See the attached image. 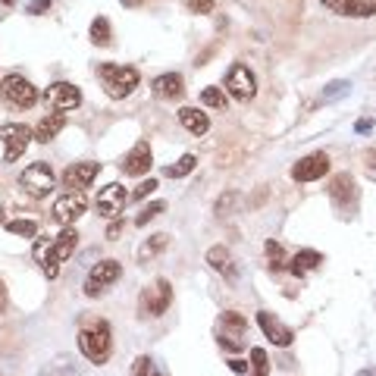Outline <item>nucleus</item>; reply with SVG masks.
<instances>
[{
	"mask_svg": "<svg viewBox=\"0 0 376 376\" xmlns=\"http://www.w3.org/2000/svg\"><path fill=\"white\" fill-rule=\"evenodd\" d=\"M248 323L241 314H232V310H226L223 317H219V335L223 339H232V335H245Z\"/></svg>",
	"mask_w": 376,
	"mask_h": 376,
	"instance_id": "obj_25",
	"label": "nucleus"
},
{
	"mask_svg": "<svg viewBox=\"0 0 376 376\" xmlns=\"http://www.w3.org/2000/svg\"><path fill=\"white\" fill-rule=\"evenodd\" d=\"M75 245H79V232H75L72 226H63V232L57 235V239L34 241L32 254H34V260L41 264L44 276H48V279H57V276H60V264L75 251Z\"/></svg>",
	"mask_w": 376,
	"mask_h": 376,
	"instance_id": "obj_1",
	"label": "nucleus"
},
{
	"mask_svg": "<svg viewBox=\"0 0 376 376\" xmlns=\"http://www.w3.org/2000/svg\"><path fill=\"white\" fill-rule=\"evenodd\" d=\"M85 195H79V192H66L63 198H57V204H54V219L60 226H69V223H75V219L85 213Z\"/></svg>",
	"mask_w": 376,
	"mask_h": 376,
	"instance_id": "obj_14",
	"label": "nucleus"
},
{
	"mask_svg": "<svg viewBox=\"0 0 376 376\" xmlns=\"http://www.w3.org/2000/svg\"><path fill=\"white\" fill-rule=\"evenodd\" d=\"M267 254H270V267L273 270H286L292 260H288V254L282 251L279 241H267Z\"/></svg>",
	"mask_w": 376,
	"mask_h": 376,
	"instance_id": "obj_31",
	"label": "nucleus"
},
{
	"mask_svg": "<svg viewBox=\"0 0 376 376\" xmlns=\"http://www.w3.org/2000/svg\"><path fill=\"white\" fill-rule=\"evenodd\" d=\"M119 276H123V267H119L117 260H101V264L91 267L88 279H85V295H88V298H97V295L107 292Z\"/></svg>",
	"mask_w": 376,
	"mask_h": 376,
	"instance_id": "obj_9",
	"label": "nucleus"
},
{
	"mask_svg": "<svg viewBox=\"0 0 376 376\" xmlns=\"http://www.w3.org/2000/svg\"><path fill=\"white\" fill-rule=\"evenodd\" d=\"M229 370H232V373H239V376H245L248 373V364L235 357V361H229Z\"/></svg>",
	"mask_w": 376,
	"mask_h": 376,
	"instance_id": "obj_42",
	"label": "nucleus"
},
{
	"mask_svg": "<svg viewBox=\"0 0 376 376\" xmlns=\"http://www.w3.org/2000/svg\"><path fill=\"white\" fill-rule=\"evenodd\" d=\"M97 79L103 82V91H107L113 101H123V97H129L132 91L138 88V69L135 66H113V63H103L101 69H97Z\"/></svg>",
	"mask_w": 376,
	"mask_h": 376,
	"instance_id": "obj_3",
	"label": "nucleus"
},
{
	"mask_svg": "<svg viewBox=\"0 0 376 376\" xmlns=\"http://www.w3.org/2000/svg\"><path fill=\"white\" fill-rule=\"evenodd\" d=\"M7 310V286H3V279H0V314Z\"/></svg>",
	"mask_w": 376,
	"mask_h": 376,
	"instance_id": "obj_44",
	"label": "nucleus"
},
{
	"mask_svg": "<svg viewBox=\"0 0 376 376\" xmlns=\"http://www.w3.org/2000/svg\"><path fill=\"white\" fill-rule=\"evenodd\" d=\"M132 376H166V373H160L157 364L150 361L148 355H141V357H135V361H132Z\"/></svg>",
	"mask_w": 376,
	"mask_h": 376,
	"instance_id": "obj_30",
	"label": "nucleus"
},
{
	"mask_svg": "<svg viewBox=\"0 0 376 376\" xmlns=\"http://www.w3.org/2000/svg\"><path fill=\"white\" fill-rule=\"evenodd\" d=\"M257 323H260V329H264V335H267L273 345H279V348H286V345H292V339H295V333L286 326V323L279 320L276 314H270V310H260L257 314Z\"/></svg>",
	"mask_w": 376,
	"mask_h": 376,
	"instance_id": "obj_16",
	"label": "nucleus"
},
{
	"mask_svg": "<svg viewBox=\"0 0 376 376\" xmlns=\"http://www.w3.org/2000/svg\"><path fill=\"white\" fill-rule=\"evenodd\" d=\"M97 172H101V164H72L66 172H63V185H66L69 192L82 195L85 188L97 179Z\"/></svg>",
	"mask_w": 376,
	"mask_h": 376,
	"instance_id": "obj_15",
	"label": "nucleus"
},
{
	"mask_svg": "<svg viewBox=\"0 0 376 376\" xmlns=\"http://www.w3.org/2000/svg\"><path fill=\"white\" fill-rule=\"evenodd\" d=\"M150 164H154V157H150V144L138 141L135 148L123 157V172L126 176H144V172L150 170Z\"/></svg>",
	"mask_w": 376,
	"mask_h": 376,
	"instance_id": "obj_18",
	"label": "nucleus"
},
{
	"mask_svg": "<svg viewBox=\"0 0 376 376\" xmlns=\"http://www.w3.org/2000/svg\"><path fill=\"white\" fill-rule=\"evenodd\" d=\"M170 248V235H164V232H157V235H150V239H144L141 245H138V264H150L154 257H160V254Z\"/></svg>",
	"mask_w": 376,
	"mask_h": 376,
	"instance_id": "obj_21",
	"label": "nucleus"
},
{
	"mask_svg": "<svg viewBox=\"0 0 376 376\" xmlns=\"http://www.w3.org/2000/svg\"><path fill=\"white\" fill-rule=\"evenodd\" d=\"M320 260H323V254H320V251H310V248H304V251H298V254L292 257L288 270H292L295 276H304V273H310V270L320 267Z\"/></svg>",
	"mask_w": 376,
	"mask_h": 376,
	"instance_id": "obj_23",
	"label": "nucleus"
},
{
	"mask_svg": "<svg viewBox=\"0 0 376 376\" xmlns=\"http://www.w3.org/2000/svg\"><path fill=\"white\" fill-rule=\"evenodd\" d=\"M207 264H210L217 273H223L226 279H232V276H235V270H232V254L226 251L223 245H217V248H210V251H207Z\"/></svg>",
	"mask_w": 376,
	"mask_h": 376,
	"instance_id": "obj_24",
	"label": "nucleus"
},
{
	"mask_svg": "<svg viewBox=\"0 0 376 376\" xmlns=\"http://www.w3.org/2000/svg\"><path fill=\"white\" fill-rule=\"evenodd\" d=\"M201 101H204L207 107H217V110H223V107H226V95H223V88H204V91H201Z\"/></svg>",
	"mask_w": 376,
	"mask_h": 376,
	"instance_id": "obj_33",
	"label": "nucleus"
},
{
	"mask_svg": "<svg viewBox=\"0 0 376 376\" xmlns=\"http://www.w3.org/2000/svg\"><path fill=\"white\" fill-rule=\"evenodd\" d=\"M329 172V157L323 150H314L308 157H301L298 164L292 166V179L295 182H314V179H323Z\"/></svg>",
	"mask_w": 376,
	"mask_h": 376,
	"instance_id": "obj_10",
	"label": "nucleus"
},
{
	"mask_svg": "<svg viewBox=\"0 0 376 376\" xmlns=\"http://www.w3.org/2000/svg\"><path fill=\"white\" fill-rule=\"evenodd\" d=\"M0 141H3V160L13 164V160H19L26 154L28 144L34 141V132L22 123H7V126H0Z\"/></svg>",
	"mask_w": 376,
	"mask_h": 376,
	"instance_id": "obj_5",
	"label": "nucleus"
},
{
	"mask_svg": "<svg viewBox=\"0 0 376 376\" xmlns=\"http://www.w3.org/2000/svg\"><path fill=\"white\" fill-rule=\"evenodd\" d=\"M195 164H198V160H195V154H185V157L179 160L176 166H166L164 176H166V179H182V176H188V172L195 170Z\"/></svg>",
	"mask_w": 376,
	"mask_h": 376,
	"instance_id": "obj_28",
	"label": "nucleus"
},
{
	"mask_svg": "<svg viewBox=\"0 0 376 376\" xmlns=\"http://www.w3.org/2000/svg\"><path fill=\"white\" fill-rule=\"evenodd\" d=\"M19 185L32 195V198H48V195L54 192L57 179H54V170H50L48 164H32L28 170H22Z\"/></svg>",
	"mask_w": 376,
	"mask_h": 376,
	"instance_id": "obj_7",
	"label": "nucleus"
},
{
	"mask_svg": "<svg viewBox=\"0 0 376 376\" xmlns=\"http://www.w3.org/2000/svg\"><path fill=\"white\" fill-rule=\"evenodd\" d=\"M44 97H48V103L57 110V113H66V110H75L79 103H82V91L69 82H54L48 91H44Z\"/></svg>",
	"mask_w": 376,
	"mask_h": 376,
	"instance_id": "obj_12",
	"label": "nucleus"
},
{
	"mask_svg": "<svg viewBox=\"0 0 376 376\" xmlns=\"http://www.w3.org/2000/svg\"><path fill=\"white\" fill-rule=\"evenodd\" d=\"M182 91H185V82L179 72H166L154 82V95H157L160 101H176V97H182Z\"/></svg>",
	"mask_w": 376,
	"mask_h": 376,
	"instance_id": "obj_19",
	"label": "nucleus"
},
{
	"mask_svg": "<svg viewBox=\"0 0 376 376\" xmlns=\"http://www.w3.org/2000/svg\"><path fill=\"white\" fill-rule=\"evenodd\" d=\"M164 210H166V201H154V204H148V207H144V210L135 217V226H148L150 219L157 217V213H164Z\"/></svg>",
	"mask_w": 376,
	"mask_h": 376,
	"instance_id": "obj_32",
	"label": "nucleus"
},
{
	"mask_svg": "<svg viewBox=\"0 0 376 376\" xmlns=\"http://www.w3.org/2000/svg\"><path fill=\"white\" fill-rule=\"evenodd\" d=\"M185 7H188V13H213V7H217V0H185Z\"/></svg>",
	"mask_w": 376,
	"mask_h": 376,
	"instance_id": "obj_36",
	"label": "nucleus"
},
{
	"mask_svg": "<svg viewBox=\"0 0 376 376\" xmlns=\"http://www.w3.org/2000/svg\"><path fill=\"white\" fill-rule=\"evenodd\" d=\"M329 198H333V204L339 207V210L355 213V207H357V188H355V179H351L348 172H342V176H335L333 182H329Z\"/></svg>",
	"mask_w": 376,
	"mask_h": 376,
	"instance_id": "obj_11",
	"label": "nucleus"
},
{
	"mask_svg": "<svg viewBox=\"0 0 376 376\" xmlns=\"http://www.w3.org/2000/svg\"><path fill=\"white\" fill-rule=\"evenodd\" d=\"M88 38H91V44H95V48H107V44L113 41V32H110V22H107V16H97V19L91 22V28H88Z\"/></svg>",
	"mask_w": 376,
	"mask_h": 376,
	"instance_id": "obj_26",
	"label": "nucleus"
},
{
	"mask_svg": "<svg viewBox=\"0 0 376 376\" xmlns=\"http://www.w3.org/2000/svg\"><path fill=\"white\" fill-rule=\"evenodd\" d=\"M7 232L22 235V239H34V235H38V223H32V219H10Z\"/></svg>",
	"mask_w": 376,
	"mask_h": 376,
	"instance_id": "obj_29",
	"label": "nucleus"
},
{
	"mask_svg": "<svg viewBox=\"0 0 376 376\" xmlns=\"http://www.w3.org/2000/svg\"><path fill=\"white\" fill-rule=\"evenodd\" d=\"M126 201H129V192H126L119 182H110L107 188H101L97 192V210L103 213V217H119L123 213V207H126Z\"/></svg>",
	"mask_w": 376,
	"mask_h": 376,
	"instance_id": "obj_13",
	"label": "nucleus"
},
{
	"mask_svg": "<svg viewBox=\"0 0 376 376\" xmlns=\"http://www.w3.org/2000/svg\"><path fill=\"white\" fill-rule=\"evenodd\" d=\"M364 164H367V166H370V170H376V148L364 150Z\"/></svg>",
	"mask_w": 376,
	"mask_h": 376,
	"instance_id": "obj_43",
	"label": "nucleus"
},
{
	"mask_svg": "<svg viewBox=\"0 0 376 376\" xmlns=\"http://www.w3.org/2000/svg\"><path fill=\"white\" fill-rule=\"evenodd\" d=\"M0 3H7V7H13V3H16V0H0Z\"/></svg>",
	"mask_w": 376,
	"mask_h": 376,
	"instance_id": "obj_45",
	"label": "nucleus"
},
{
	"mask_svg": "<svg viewBox=\"0 0 376 376\" xmlns=\"http://www.w3.org/2000/svg\"><path fill=\"white\" fill-rule=\"evenodd\" d=\"M63 126H66V117H63V113H48V117L38 123V129H34V141L38 144L54 141L57 132H63Z\"/></svg>",
	"mask_w": 376,
	"mask_h": 376,
	"instance_id": "obj_22",
	"label": "nucleus"
},
{
	"mask_svg": "<svg viewBox=\"0 0 376 376\" xmlns=\"http://www.w3.org/2000/svg\"><path fill=\"white\" fill-rule=\"evenodd\" d=\"M370 129H373V119H357V123H355V132H357V135H367Z\"/></svg>",
	"mask_w": 376,
	"mask_h": 376,
	"instance_id": "obj_41",
	"label": "nucleus"
},
{
	"mask_svg": "<svg viewBox=\"0 0 376 376\" xmlns=\"http://www.w3.org/2000/svg\"><path fill=\"white\" fill-rule=\"evenodd\" d=\"M251 367L257 376L270 373V361H267V355H264V348H251Z\"/></svg>",
	"mask_w": 376,
	"mask_h": 376,
	"instance_id": "obj_34",
	"label": "nucleus"
},
{
	"mask_svg": "<svg viewBox=\"0 0 376 376\" xmlns=\"http://www.w3.org/2000/svg\"><path fill=\"white\" fill-rule=\"evenodd\" d=\"M0 97H3L7 103H13V107H34V101H38V88H34L28 79L10 72L7 79L0 82Z\"/></svg>",
	"mask_w": 376,
	"mask_h": 376,
	"instance_id": "obj_6",
	"label": "nucleus"
},
{
	"mask_svg": "<svg viewBox=\"0 0 376 376\" xmlns=\"http://www.w3.org/2000/svg\"><path fill=\"white\" fill-rule=\"evenodd\" d=\"M235 201H239V195H235V192H226L223 198H219L217 204H213V213H217L219 219H226V217H229V207H232Z\"/></svg>",
	"mask_w": 376,
	"mask_h": 376,
	"instance_id": "obj_35",
	"label": "nucleus"
},
{
	"mask_svg": "<svg viewBox=\"0 0 376 376\" xmlns=\"http://www.w3.org/2000/svg\"><path fill=\"white\" fill-rule=\"evenodd\" d=\"M41 376H82V370H79V364L72 361V357H57V361L48 364V370H41Z\"/></svg>",
	"mask_w": 376,
	"mask_h": 376,
	"instance_id": "obj_27",
	"label": "nucleus"
},
{
	"mask_svg": "<svg viewBox=\"0 0 376 376\" xmlns=\"http://www.w3.org/2000/svg\"><path fill=\"white\" fill-rule=\"evenodd\" d=\"M154 188H157V182H154V179H144V182L138 185L135 192H132V198H135V201H141V198H148V195L154 192Z\"/></svg>",
	"mask_w": 376,
	"mask_h": 376,
	"instance_id": "obj_38",
	"label": "nucleus"
},
{
	"mask_svg": "<svg viewBox=\"0 0 376 376\" xmlns=\"http://www.w3.org/2000/svg\"><path fill=\"white\" fill-rule=\"evenodd\" d=\"M119 232H123V223H119V217H113V223L107 226V239H117Z\"/></svg>",
	"mask_w": 376,
	"mask_h": 376,
	"instance_id": "obj_40",
	"label": "nucleus"
},
{
	"mask_svg": "<svg viewBox=\"0 0 376 376\" xmlns=\"http://www.w3.org/2000/svg\"><path fill=\"white\" fill-rule=\"evenodd\" d=\"M79 348H82V355L88 357L91 364H107L110 355H113V333H110V323L107 320H97L91 323V326H85L82 333H79Z\"/></svg>",
	"mask_w": 376,
	"mask_h": 376,
	"instance_id": "obj_2",
	"label": "nucleus"
},
{
	"mask_svg": "<svg viewBox=\"0 0 376 376\" xmlns=\"http://www.w3.org/2000/svg\"><path fill=\"white\" fill-rule=\"evenodd\" d=\"M348 88H351L348 82H333V85L326 88V95H323V97H326V101H333V97H345V95H348Z\"/></svg>",
	"mask_w": 376,
	"mask_h": 376,
	"instance_id": "obj_37",
	"label": "nucleus"
},
{
	"mask_svg": "<svg viewBox=\"0 0 376 376\" xmlns=\"http://www.w3.org/2000/svg\"><path fill=\"white\" fill-rule=\"evenodd\" d=\"M223 88L235 97V101H254L257 95V82H254V72L245 66V63H235L223 79Z\"/></svg>",
	"mask_w": 376,
	"mask_h": 376,
	"instance_id": "obj_8",
	"label": "nucleus"
},
{
	"mask_svg": "<svg viewBox=\"0 0 376 376\" xmlns=\"http://www.w3.org/2000/svg\"><path fill=\"white\" fill-rule=\"evenodd\" d=\"M179 123L192 132V135H204V132L210 129V117L198 107H182L179 110Z\"/></svg>",
	"mask_w": 376,
	"mask_h": 376,
	"instance_id": "obj_20",
	"label": "nucleus"
},
{
	"mask_svg": "<svg viewBox=\"0 0 376 376\" xmlns=\"http://www.w3.org/2000/svg\"><path fill=\"white\" fill-rule=\"evenodd\" d=\"M170 304H172V286L166 279H157L141 292V298H138V314L148 317V320H154V317L166 314Z\"/></svg>",
	"mask_w": 376,
	"mask_h": 376,
	"instance_id": "obj_4",
	"label": "nucleus"
},
{
	"mask_svg": "<svg viewBox=\"0 0 376 376\" xmlns=\"http://www.w3.org/2000/svg\"><path fill=\"white\" fill-rule=\"evenodd\" d=\"M0 223H3V213H0Z\"/></svg>",
	"mask_w": 376,
	"mask_h": 376,
	"instance_id": "obj_46",
	"label": "nucleus"
},
{
	"mask_svg": "<svg viewBox=\"0 0 376 376\" xmlns=\"http://www.w3.org/2000/svg\"><path fill=\"white\" fill-rule=\"evenodd\" d=\"M323 7L339 16H351V19L376 16V0H323Z\"/></svg>",
	"mask_w": 376,
	"mask_h": 376,
	"instance_id": "obj_17",
	"label": "nucleus"
},
{
	"mask_svg": "<svg viewBox=\"0 0 376 376\" xmlns=\"http://www.w3.org/2000/svg\"><path fill=\"white\" fill-rule=\"evenodd\" d=\"M50 3H54V0H28L26 10L32 16H38V13H44V10H50Z\"/></svg>",
	"mask_w": 376,
	"mask_h": 376,
	"instance_id": "obj_39",
	"label": "nucleus"
}]
</instances>
